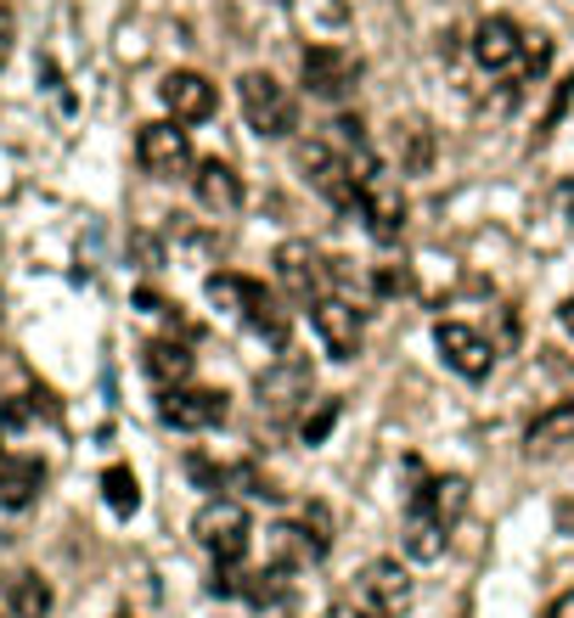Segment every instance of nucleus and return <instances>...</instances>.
Returning <instances> with one entry per match:
<instances>
[{
	"instance_id": "nucleus-24",
	"label": "nucleus",
	"mask_w": 574,
	"mask_h": 618,
	"mask_svg": "<svg viewBox=\"0 0 574 618\" xmlns=\"http://www.w3.org/2000/svg\"><path fill=\"white\" fill-rule=\"evenodd\" d=\"M288 596H293L288 568H260V574H242V601H254V607H282Z\"/></svg>"
},
{
	"instance_id": "nucleus-19",
	"label": "nucleus",
	"mask_w": 574,
	"mask_h": 618,
	"mask_svg": "<svg viewBox=\"0 0 574 618\" xmlns=\"http://www.w3.org/2000/svg\"><path fill=\"white\" fill-rule=\"evenodd\" d=\"M394 146H400V169H405V174H429V169H434V130H429L423 119L394 124Z\"/></svg>"
},
{
	"instance_id": "nucleus-26",
	"label": "nucleus",
	"mask_w": 574,
	"mask_h": 618,
	"mask_svg": "<svg viewBox=\"0 0 574 618\" xmlns=\"http://www.w3.org/2000/svg\"><path fill=\"white\" fill-rule=\"evenodd\" d=\"M299 528H304V540H310V551H315V557L333 551V511H326L321 500H315V506H304V523H299Z\"/></svg>"
},
{
	"instance_id": "nucleus-14",
	"label": "nucleus",
	"mask_w": 574,
	"mask_h": 618,
	"mask_svg": "<svg viewBox=\"0 0 574 618\" xmlns=\"http://www.w3.org/2000/svg\"><path fill=\"white\" fill-rule=\"evenodd\" d=\"M158 97H163V108H170V119H181V124H203V119H214V84L203 79V73H192V68H175V73H163V84H158Z\"/></svg>"
},
{
	"instance_id": "nucleus-15",
	"label": "nucleus",
	"mask_w": 574,
	"mask_h": 618,
	"mask_svg": "<svg viewBox=\"0 0 574 618\" xmlns=\"http://www.w3.org/2000/svg\"><path fill=\"white\" fill-rule=\"evenodd\" d=\"M361 220H366V231H372V242H400V231H405V197H400V186L394 181H366L361 186Z\"/></svg>"
},
{
	"instance_id": "nucleus-1",
	"label": "nucleus",
	"mask_w": 574,
	"mask_h": 618,
	"mask_svg": "<svg viewBox=\"0 0 574 618\" xmlns=\"http://www.w3.org/2000/svg\"><path fill=\"white\" fill-rule=\"evenodd\" d=\"M209 298L220 304V310H236L242 321H249L265 343H288V310H282V298L276 293H265L260 282H249V276H209Z\"/></svg>"
},
{
	"instance_id": "nucleus-21",
	"label": "nucleus",
	"mask_w": 574,
	"mask_h": 618,
	"mask_svg": "<svg viewBox=\"0 0 574 618\" xmlns=\"http://www.w3.org/2000/svg\"><path fill=\"white\" fill-rule=\"evenodd\" d=\"M293 563H315V551H310L299 523H276L271 535H265V568H288L293 574Z\"/></svg>"
},
{
	"instance_id": "nucleus-13",
	"label": "nucleus",
	"mask_w": 574,
	"mask_h": 618,
	"mask_svg": "<svg viewBox=\"0 0 574 618\" xmlns=\"http://www.w3.org/2000/svg\"><path fill=\"white\" fill-rule=\"evenodd\" d=\"M473 57H479V68H490V73L530 68V45H524V34H518L513 18H484V23L473 29Z\"/></svg>"
},
{
	"instance_id": "nucleus-3",
	"label": "nucleus",
	"mask_w": 574,
	"mask_h": 618,
	"mask_svg": "<svg viewBox=\"0 0 574 618\" xmlns=\"http://www.w3.org/2000/svg\"><path fill=\"white\" fill-rule=\"evenodd\" d=\"M236 97H242V119H249V130H260L265 141H288L299 130V108L288 97V84H276L271 73L249 68L236 79Z\"/></svg>"
},
{
	"instance_id": "nucleus-25",
	"label": "nucleus",
	"mask_w": 574,
	"mask_h": 618,
	"mask_svg": "<svg viewBox=\"0 0 574 618\" xmlns=\"http://www.w3.org/2000/svg\"><path fill=\"white\" fill-rule=\"evenodd\" d=\"M102 500H108L119 517H135V511H141V484H135V473H130V467H108V473H102Z\"/></svg>"
},
{
	"instance_id": "nucleus-10",
	"label": "nucleus",
	"mask_w": 574,
	"mask_h": 618,
	"mask_svg": "<svg viewBox=\"0 0 574 618\" xmlns=\"http://www.w3.org/2000/svg\"><path fill=\"white\" fill-rule=\"evenodd\" d=\"M326 264H321V253L310 247V242H282L276 247V282L288 287V298H299V304H315V298H326Z\"/></svg>"
},
{
	"instance_id": "nucleus-9",
	"label": "nucleus",
	"mask_w": 574,
	"mask_h": 618,
	"mask_svg": "<svg viewBox=\"0 0 574 618\" xmlns=\"http://www.w3.org/2000/svg\"><path fill=\"white\" fill-rule=\"evenodd\" d=\"M434 348L445 355V366H451L456 377H467V383L490 377V366H496V348H490L467 321H440V326H434Z\"/></svg>"
},
{
	"instance_id": "nucleus-8",
	"label": "nucleus",
	"mask_w": 574,
	"mask_h": 618,
	"mask_svg": "<svg viewBox=\"0 0 574 618\" xmlns=\"http://www.w3.org/2000/svg\"><path fill=\"white\" fill-rule=\"evenodd\" d=\"M225 411H231V399H225L220 388H192V383H181V388H163V399H158L163 427H175V433H203V427H220V422H225Z\"/></svg>"
},
{
	"instance_id": "nucleus-6",
	"label": "nucleus",
	"mask_w": 574,
	"mask_h": 618,
	"mask_svg": "<svg viewBox=\"0 0 574 618\" xmlns=\"http://www.w3.org/2000/svg\"><path fill=\"white\" fill-rule=\"evenodd\" d=\"M299 73H304V91L321 97V102H344L361 79V57L344 51V45H310L299 57Z\"/></svg>"
},
{
	"instance_id": "nucleus-17",
	"label": "nucleus",
	"mask_w": 574,
	"mask_h": 618,
	"mask_svg": "<svg viewBox=\"0 0 574 618\" xmlns=\"http://www.w3.org/2000/svg\"><path fill=\"white\" fill-rule=\"evenodd\" d=\"M141 366H147V377L158 383V388H181V383H192V348L187 343H175V337H152L147 343V355H141Z\"/></svg>"
},
{
	"instance_id": "nucleus-12",
	"label": "nucleus",
	"mask_w": 574,
	"mask_h": 618,
	"mask_svg": "<svg viewBox=\"0 0 574 618\" xmlns=\"http://www.w3.org/2000/svg\"><path fill=\"white\" fill-rule=\"evenodd\" d=\"M361 596H366V607L377 612V618H400L405 607H412V574H405V563H394V557H377V563H366L361 568Z\"/></svg>"
},
{
	"instance_id": "nucleus-27",
	"label": "nucleus",
	"mask_w": 574,
	"mask_h": 618,
	"mask_svg": "<svg viewBox=\"0 0 574 618\" xmlns=\"http://www.w3.org/2000/svg\"><path fill=\"white\" fill-rule=\"evenodd\" d=\"M333 422H339V399H326V405H321L315 416H304V427H299V433H304V445H321V438L333 433Z\"/></svg>"
},
{
	"instance_id": "nucleus-34",
	"label": "nucleus",
	"mask_w": 574,
	"mask_h": 618,
	"mask_svg": "<svg viewBox=\"0 0 574 618\" xmlns=\"http://www.w3.org/2000/svg\"><path fill=\"white\" fill-rule=\"evenodd\" d=\"M119 618H130V612H119Z\"/></svg>"
},
{
	"instance_id": "nucleus-22",
	"label": "nucleus",
	"mask_w": 574,
	"mask_h": 618,
	"mask_svg": "<svg viewBox=\"0 0 574 618\" xmlns=\"http://www.w3.org/2000/svg\"><path fill=\"white\" fill-rule=\"evenodd\" d=\"M40 484H46V467L34 456H12L7 462V478H0V506H29Z\"/></svg>"
},
{
	"instance_id": "nucleus-28",
	"label": "nucleus",
	"mask_w": 574,
	"mask_h": 618,
	"mask_svg": "<svg viewBox=\"0 0 574 618\" xmlns=\"http://www.w3.org/2000/svg\"><path fill=\"white\" fill-rule=\"evenodd\" d=\"M568 102H574V73H563V79H557V97H552V108H546L541 130H557V119L568 113Z\"/></svg>"
},
{
	"instance_id": "nucleus-7",
	"label": "nucleus",
	"mask_w": 574,
	"mask_h": 618,
	"mask_svg": "<svg viewBox=\"0 0 574 618\" xmlns=\"http://www.w3.org/2000/svg\"><path fill=\"white\" fill-rule=\"evenodd\" d=\"M310 388H315V372H310V361H293V355H282L260 383H254V399H260V411L271 416V422H288L293 411H304L310 405Z\"/></svg>"
},
{
	"instance_id": "nucleus-4",
	"label": "nucleus",
	"mask_w": 574,
	"mask_h": 618,
	"mask_svg": "<svg viewBox=\"0 0 574 618\" xmlns=\"http://www.w3.org/2000/svg\"><path fill=\"white\" fill-rule=\"evenodd\" d=\"M299 169L304 181L344 214H361V186H355V169L344 152H333L326 141H299Z\"/></svg>"
},
{
	"instance_id": "nucleus-33",
	"label": "nucleus",
	"mask_w": 574,
	"mask_h": 618,
	"mask_svg": "<svg viewBox=\"0 0 574 618\" xmlns=\"http://www.w3.org/2000/svg\"><path fill=\"white\" fill-rule=\"evenodd\" d=\"M7 462H12V450H0V478H7Z\"/></svg>"
},
{
	"instance_id": "nucleus-30",
	"label": "nucleus",
	"mask_w": 574,
	"mask_h": 618,
	"mask_svg": "<svg viewBox=\"0 0 574 618\" xmlns=\"http://www.w3.org/2000/svg\"><path fill=\"white\" fill-rule=\"evenodd\" d=\"M29 422V405L23 399H7V411H0V427H23Z\"/></svg>"
},
{
	"instance_id": "nucleus-16",
	"label": "nucleus",
	"mask_w": 574,
	"mask_h": 618,
	"mask_svg": "<svg viewBox=\"0 0 574 618\" xmlns=\"http://www.w3.org/2000/svg\"><path fill=\"white\" fill-rule=\"evenodd\" d=\"M192 192H198V203H203L209 214L242 209V181H236V169H231L225 158H203V163L192 169Z\"/></svg>"
},
{
	"instance_id": "nucleus-23",
	"label": "nucleus",
	"mask_w": 574,
	"mask_h": 618,
	"mask_svg": "<svg viewBox=\"0 0 574 618\" xmlns=\"http://www.w3.org/2000/svg\"><path fill=\"white\" fill-rule=\"evenodd\" d=\"M445 540H451V528H445L440 517L412 511V523H405V551H412L417 563H440V557H445Z\"/></svg>"
},
{
	"instance_id": "nucleus-18",
	"label": "nucleus",
	"mask_w": 574,
	"mask_h": 618,
	"mask_svg": "<svg viewBox=\"0 0 574 618\" xmlns=\"http://www.w3.org/2000/svg\"><path fill=\"white\" fill-rule=\"evenodd\" d=\"M568 438H574V394L557 399V405H546V411L530 416V427H524V445H530V450H557V445H568Z\"/></svg>"
},
{
	"instance_id": "nucleus-29",
	"label": "nucleus",
	"mask_w": 574,
	"mask_h": 618,
	"mask_svg": "<svg viewBox=\"0 0 574 618\" xmlns=\"http://www.w3.org/2000/svg\"><path fill=\"white\" fill-rule=\"evenodd\" d=\"M12 45H18V18H12L7 7H0V68L12 62Z\"/></svg>"
},
{
	"instance_id": "nucleus-2",
	"label": "nucleus",
	"mask_w": 574,
	"mask_h": 618,
	"mask_svg": "<svg viewBox=\"0 0 574 618\" xmlns=\"http://www.w3.org/2000/svg\"><path fill=\"white\" fill-rule=\"evenodd\" d=\"M192 535H198V546L214 563H242V557H249V546H254V523H249V511H242L231 495H214V500L198 506Z\"/></svg>"
},
{
	"instance_id": "nucleus-31",
	"label": "nucleus",
	"mask_w": 574,
	"mask_h": 618,
	"mask_svg": "<svg viewBox=\"0 0 574 618\" xmlns=\"http://www.w3.org/2000/svg\"><path fill=\"white\" fill-rule=\"evenodd\" d=\"M546 618H574V590H563V596L546 607Z\"/></svg>"
},
{
	"instance_id": "nucleus-11",
	"label": "nucleus",
	"mask_w": 574,
	"mask_h": 618,
	"mask_svg": "<svg viewBox=\"0 0 574 618\" xmlns=\"http://www.w3.org/2000/svg\"><path fill=\"white\" fill-rule=\"evenodd\" d=\"M310 326H315L321 348L333 361H355L361 355V315H355V304H344V298H315L310 304Z\"/></svg>"
},
{
	"instance_id": "nucleus-32",
	"label": "nucleus",
	"mask_w": 574,
	"mask_h": 618,
	"mask_svg": "<svg viewBox=\"0 0 574 618\" xmlns=\"http://www.w3.org/2000/svg\"><path fill=\"white\" fill-rule=\"evenodd\" d=\"M326 618H377V612H372V607H350V601H339Z\"/></svg>"
},
{
	"instance_id": "nucleus-20",
	"label": "nucleus",
	"mask_w": 574,
	"mask_h": 618,
	"mask_svg": "<svg viewBox=\"0 0 574 618\" xmlns=\"http://www.w3.org/2000/svg\"><path fill=\"white\" fill-rule=\"evenodd\" d=\"M7 607H12V618H51V585H46V574H34V568L12 574Z\"/></svg>"
},
{
	"instance_id": "nucleus-5",
	"label": "nucleus",
	"mask_w": 574,
	"mask_h": 618,
	"mask_svg": "<svg viewBox=\"0 0 574 618\" xmlns=\"http://www.w3.org/2000/svg\"><path fill=\"white\" fill-rule=\"evenodd\" d=\"M135 158L152 181H175V174L198 169L192 163V135L181 130V119H158V124H141L135 135Z\"/></svg>"
}]
</instances>
